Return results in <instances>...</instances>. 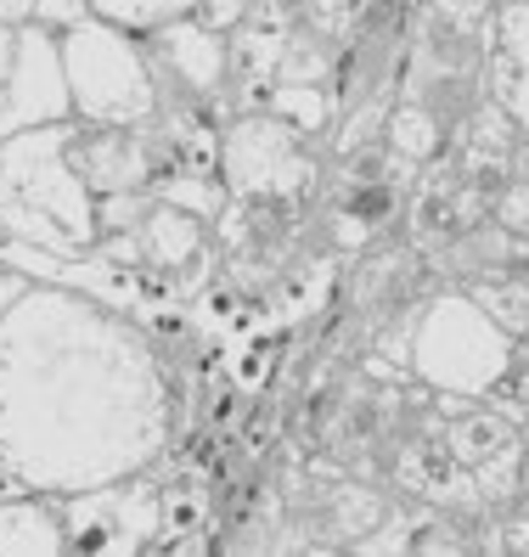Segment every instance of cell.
<instances>
[{"instance_id":"1","label":"cell","mask_w":529,"mask_h":557,"mask_svg":"<svg viewBox=\"0 0 529 557\" xmlns=\"http://www.w3.org/2000/svg\"><path fill=\"white\" fill-rule=\"evenodd\" d=\"M175 445V383L152 333L119 305L28 282L0 321V468L74 496L152 468Z\"/></svg>"},{"instance_id":"2","label":"cell","mask_w":529,"mask_h":557,"mask_svg":"<svg viewBox=\"0 0 529 557\" xmlns=\"http://www.w3.org/2000/svg\"><path fill=\"white\" fill-rule=\"evenodd\" d=\"M495 46V0H411V46L401 96L434 108L451 129L484 102V62Z\"/></svg>"},{"instance_id":"3","label":"cell","mask_w":529,"mask_h":557,"mask_svg":"<svg viewBox=\"0 0 529 557\" xmlns=\"http://www.w3.org/2000/svg\"><path fill=\"white\" fill-rule=\"evenodd\" d=\"M417 175H422L417 163L401 158L389 141L327 158L321 191L310 203L327 248L344 259H360V253L394 243L406 225V191L417 186Z\"/></svg>"},{"instance_id":"4","label":"cell","mask_w":529,"mask_h":557,"mask_svg":"<svg viewBox=\"0 0 529 557\" xmlns=\"http://www.w3.org/2000/svg\"><path fill=\"white\" fill-rule=\"evenodd\" d=\"M518 355V338L507 326H495L484 315V305L473 299L468 287H434L417 310V326H411V377L440 388V395H468V400H484L495 377L513 367Z\"/></svg>"},{"instance_id":"5","label":"cell","mask_w":529,"mask_h":557,"mask_svg":"<svg viewBox=\"0 0 529 557\" xmlns=\"http://www.w3.org/2000/svg\"><path fill=\"white\" fill-rule=\"evenodd\" d=\"M62 62H69L74 119L79 124H147L158 119V79L147 40L108 17H85L62 35Z\"/></svg>"},{"instance_id":"6","label":"cell","mask_w":529,"mask_h":557,"mask_svg":"<svg viewBox=\"0 0 529 557\" xmlns=\"http://www.w3.org/2000/svg\"><path fill=\"white\" fill-rule=\"evenodd\" d=\"M74 141H79V119L17 129V136L0 141V203L12 198L40 209L79 248H96V191L79 175Z\"/></svg>"},{"instance_id":"7","label":"cell","mask_w":529,"mask_h":557,"mask_svg":"<svg viewBox=\"0 0 529 557\" xmlns=\"http://www.w3.org/2000/svg\"><path fill=\"white\" fill-rule=\"evenodd\" d=\"M220 175L231 198H282V203H316L327 175V147L299 136L276 113H237L220 141Z\"/></svg>"},{"instance_id":"8","label":"cell","mask_w":529,"mask_h":557,"mask_svg":"<svg viewBox=\"0 0 529 557\" xmlns=\"http://www.w3.org/2000/svg\"><path fill=\"white\" fill-rule=\"evenodd\" d=\"M158 462L142 473H124L108 484L74 490L62 502V523H69V546L79 557H142L163 535V512H158Z\"/></svg>"},{"instance_id":"9","label":"cell","mask_w":529,"mask_h":557,"mask_svg":"<svg viewBox=\"0 0 529 557\" xmlns=\"http://www.w3.org/2000/svg\"><path fill=\"white\" fill-rule=\"evenodd\" d=\"M74 119V90H69V62H62V35L40 23L17 28V57L0 85V141L17 129H40Z\"/></svg>"},{"instance_id":"10","label":"cell","mask_w":529,"mask_h":557,"mask_svg":"<svg viewBox=\"0 0 529 557\" xmlns=\"http://www.w3.org/2000/svg\"><path fill=\"white\" fill-rule=\"evenodd\" d=\"M142 40L152 57V79H158V113L175 102H192V96H231L225 90L231 85V46L197 12L152 28Z\"/></svg>"},{"instance_id":"11","label":"cell","mask_w":529,"mask_h":557,"mask_svg":"<svg viewBox=\"0 0 529 557\" xmlns=\"http://www.w3.org/2000/svg\"><path fill=\"white\" fill-rule=\"evenodd\" d=\"M79 175L85 186L102 198V191H152V181L170 170V141H163V124H79Z\"/></svg>"},{"instance_id":"12","label":"cell","mask_w":529,"mask_h":557,"mask_svg":"<svg viewBox=\"0 0 529 557\" xmlns=\"http://www.w3.org/2000/svg\"><path fill=\"white\" fill-rule=\"evenodd\" d=\"M479 220H490V198L468 181V175H456L451 163H428V170L417 175V186L406 191V225H401V237L434 259L451 237L462 232H473Z\"/></svg>"},{"instance_id":"13","label":"cell","mask_w":529,"mask_h":557,"mask_svg":"<svg viewBox=\"0 0 529 557\" xmlns=\"http://www.w3.org/2000/svg\"><path fill=\"white\" fill-rule=\"evenodd\" d=\"M524 136H529V129H524L502 102H495V96H484V102L451 129V147H445L440 163H451L456 175H468L484 198L495 203V191H502V186L513 181V170H518Z\"/></svg>"},{"instance_id":"14","label":"cell","mask_w":529,"mask_h":557,"mask_svg":"<svg viewBox=\"0 0 529 557\" xmlns=\"http://www.w3.org/2000/svg\"><path fill=\"white\" fill-rule=\"evenodd\" d=\"M355 557H468V530H462V512L417 502V496H394L389 512L378 518V530H367L355 546Z\"/></svg>"},{"instance_id":"15","label":"cell","mask_w":529,"mask_h":557,"mask_svg":"<svg viewBox=\"0 0 529 557\" xmlns=\"http://www.w3.org/2000/svg\"><path fill=\"white\" fill-rule=\"evenodd\" d=\"M484 90L529 129V0H495V46L484 62Z\"/></svg>"},{"instance_id":"16","label":"cell","mask_w":529,"mask_h":557,"mask_svg":"<svg viewBox=\"0 0 529 557\" xmlns=\"http://www.w3.org/2000/svg\"><path fill=\"white\" fill-rule=\"evenodd\" d=\"M62 502L46 490H0V557H69Z\"/></svg>"},{"instance_id":"17","label":"cell","mask_w":529,"mask_h":557,"mask_svg":"<svg viewBox=\"0 0 529 557\" xmlns=\"http://www.w3.org/2000/svg\"><path fill=\"white\" fill-rule=\"evenodd\" d=\"M231 46V108L237 113H254L264 102V90L276 85L282 74V51H287V28L282 23H264V17H248L225 35Z\"/></svg>"},{"instance_id":"18","label":"cell","mask_w":529,"mask_h":557,"mask_svg":"<svg viewBox=\"0 0 529 557\" xmlns=\"http://www.w3.org/2000/svg\"><path fill=\"white\" fill-rule=\"evenodd\" d=\"M445 440H451V456H456V462L473 473V484H479V473H484L490 462H502V456H513L529 434L518 429L513 417L495 411L490 400H468L462 411L445 417Z\"/></svg>"},{"instance_id":"19","label":"cell","mask_w":529,"mask_h":557,"mask_svg":"<svg viewBox=\"0 0 529 557\" xmlns=\"http://www.w3.org/2000/svg\"><path fill=\"white\" fill-rule=\"evenodd\" d=\"M214 248V225L192 209H175V203H152V214L142 220V253L152 271H186L192 259H204Z\"/></svg>"},{"instance_id":"20","label":"cell","mask_w":529,"mask_h":557,"mask_svg":"<svg viewBox=\"0 0 529 557\" xmlns=\"http://www.w3.org/2000/svg\"><path fill=\"white\" fill-rule=\"evenodd\" d=\"M383 141L401 152V158H411L417 170H428V163H440V158H445V147H451V124H445L434 108L411 102V96H394V113H389Z\"/></svg>"},{"instance_id":"21","label":"cell","mask_w":529,"mask_h":557,"mask_svg":"<svg viewBox=\"0 0 529 557\" xmlns=\"http://www.w3.org/2000/svg\"><path fill=\"white\" fill-rule=\"evenodd\" d=\"M264 113H276L282 124H293L299 136L321 141L333 136V124H339V102H333V85H293V79H276L271 90H264Z\"/></svg>"},{"instance_id":"22","label":"cell","mask_w":529,"mask_h":557,"mask_svg":"<svg viewBox=\"0 0 529 557\" xmlns=\"http://www.w3.org/2000/svg\"><path fill=\"white\" fill-rule=\"evenodd\" d=\"M152 198L163 203H175V209H192V214H204L209 225L220 220V209L231 203V186L220 170H163L152 181Z\"/></svg>"},{"instance_id":"23","label":"cell","mask_w":529,"mask_h":557,"mask_svg":"<svg viewBox=\"0 0 529 557\" xmlns=\"http://www.w3.org/2000/svg\"><path fill=\"white\" fill-rule=\"evenodd\" d=\"M333 62H339V40H327L321 28H310L305 17L287 28V51H282V74L293 85H333Z\"/></svg>"},{"instance_id":"24","label":"cell","mask_w":529,"mask_h":557,"mask_svg":"<svg viewBox=\"0 0 529 557\" xmlns=\"http://www.w3.org/2000/svg\"><path fill=\"white\" fill-rule=\"evenodd\" d=\"M462 287H468L473 299L484 305V315H490L495 326H507L518 344H529V287L495 276V271H479V276H468Z\"/></svg>"},{"instance_id":"25","label":"cell","mask_w":529,"mask_h":557,"mask_svg":"<svg viewBox=\"0 0 529 557\" xmlns=\"http://www.w3.org/2000/svg\"><path fill=\"white\" fill-rule=\"evenodd\" d=\"M197 0H90V17H108L130 35H152V28L175 23V17H192Z\"/></svg>"},{"instance_id":"26","label":"cell","mask_w":529,"mask_h":557,"mask_svg":"<svg viewBox=\"0 0 529 557\" xmlns=\"http://www.w3.org/2000/svg\"><path fill=\"white\" fill-rule=\"evenodd\" d=\"M484 400H490L495 411H502V417H513L518 429L529 434V344H518L513 367H507L502 377H495V388H490Z\"/></svg>"},{"instance_id":"27","label":"cell","mask_w":529,"mask_h":557,"mask_svg":"<svg viewBox=\"0 0 529 557\" xmlns=\"http://www.w3.org/2000/svg\"><path fill=\"white\" fill-rule=\"evenodd\" d=\"M152 203H158L152 191H102V198H96V237L102 232H142Z\"/></svg>"},{"instance_id":"28","label":"cell","mask_w":529,"mask_h":557,"mask_svg":"<svg viewBox=\"0 0 529 557\" xmlns=\"http://www.w3.org/2000/svg\"><path fill=\"white\" fill-rule=\"evenodd\" d=\"M490 214L507 225V232H518V237H529V175L524 170H513V181L495 191V203H490Z\"/></svg>"},{"instance_id":"29","label":"cell","mask_w":529,"mask_h":557,"mask_svg":"<svg viewBox=\"0 0 529 557\" xmlns=\"http://www.w3.org/2000/svg\"><path fill=\"white\" fill-rule=\"evenodd\" d=\"M90 17V0H35V23L51 28V35H69Z\"/></svg>"},{"instance_id":"30","label":"cell","mask_w":529,"mask_h":557,"mask_svg":"<svg viewBox=\"0 0 529 557\" xmlns=\"http://www.w3.org/2000/svg\"><path fill=\"white\" fill-rule=\"evenodd\" d=\"M502 557H529V496L502 512Z\"/></svg>"},{"instance_id":"31","label":"cell","mask_w":529,"mask_h":557,"mask_svg":"<svg viewBox=\"0 0 529 557\" xmlns=\"http://www.w3.org/2000/svg\"><path fill=\"white\" fill-rule=\"evenodd\" d=\"M197 17L220 35H231L237 23H248V0H197Z\"/></svg>"},{"instance_id":"32","label":"cell","mask_w":529,"mask_h":557,"mask_svg":"<svg viewBox=\"0 0 529 557\" xmlns=\"http://www.w3.org/2000/svg\"><path fill=\"white\" fill-rule=\"evenodd\" d=\"M305 7H310V0H248V17H264V23L293 28V23L305 17Z\"/></svg>"},{"instance_id":"33","label":"cell","mask_w":529,"mask_h":557,"mask_svg":"<svg viewBox=\"0 0 529 557\" xmlns=\"http://www.w3.org/2000/svg\"><path fill=\"white\" fill-rule=\"evenodd\" d=\"M28 282H35V276H23V271L12 265V259H0V321H7V310L28 293Z\"/></svg>"},{"instance_id":"34","label":"cell","mask_w":529,"mask_h":557,"mask_svg":"<svg viewBox=\"0 0 529 557\" xmlns=\"http://www.w3.org/2000/svg\"><path fill=\"white\" fill-rule=\"evenodd\" d=\"M0 23H35V0H0Z\"/></svg>"},{"instance_id":"35","label":"cell","mask_w":529,"mask_h":557,"mask_svg":"<svg viewBox=\"0 0 529 557\" xmlns=\"http://www.w3.org/2000/svg\"><path fill=\"white\" fill-rule=\"evenodd\" d=\"M518 170L529 175V136H524V152H518Z\"/></svg>"}]
</instances>
